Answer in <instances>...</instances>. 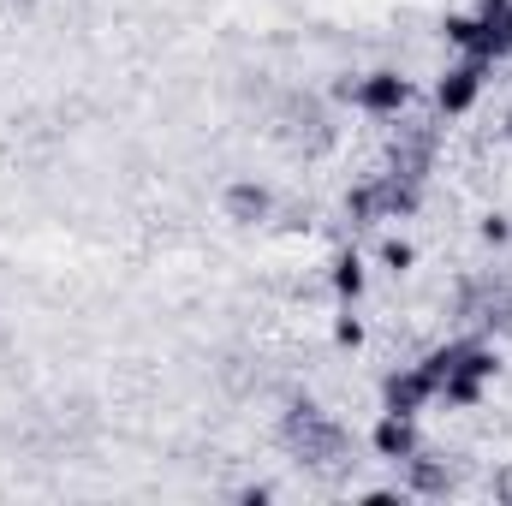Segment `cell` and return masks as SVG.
Returning <instances> with one entry per match:
<instances>
[{"mask_svg": "<svg viewBox=\"0 0 512 506\" xmlns=\"http://www.w3.org/2000/svg\"><path fill=\"white\" fill-rule=\"evenodd\" d=\"M280 435H286V447L298 453V465H316V471L340 465V459H346V447H352V441H346V429H340L322 405H310V399H298V405L286 411V429H280Z\"/></svg>", "mask_w": 512, "mask_h": 506, "instance_id": "cell-1", "label": "cell"}, {"mask_svg": "<svg viewBox=\"0 0 512 506\" xmlns=\"http://www.w3.org/2000/svg\"><path fill=\"white\" fill-rule=\"evenodd\" d=\"M340 96L358 102L364 114H399V108L411 102V84H405L399 72H370V78H358V84H340Z\"/></svg>", "mask_w": 512, "mask_h": 506, "instance_id": "cell-2", "label": "cell"}, {"mask_svg": "<svg viewBox=\"0 0 512 506\" xmlns=\"http://www.w3.org/2000/svg\"><path fill=\"white\" fill-rule=\"evenodd\" d=\"M483 78H489V60H465V66H453V72L441 78V90H435L441 114H465V108L483 96Z\"/></svg>", "mask_w": 512, "mask_h": 506, "instance_id": "cell-3", "label": "cell"}, {"mask_svg": "<svg viewBox=\"0 0 512 506\" xmlns=\"http://www.w3.org/2000/svg\"><path fill=\"white\" fill-rule=\"evenodd\" d=\"M417 447H423V441H417V423H411L405 411H387L382 423H376V453H382V459L405 465V459H411Z\"/></svg>", "mask_w": 512, "mask_h": 506, "instance_id": "cell-4", "label": "cell"}, {"mask_svg": "<svg viewBox=\"0 0 512 506\" xmlns=\"http://www.w3.org/2000/svg\"><path fill=\"white\" fill-rule=\"evenodd\" d=\"M405 477H411V489H417V495H447V489H453V465H447V459H435V453H423V447L405 459Z\"/></svg>", "mask_w": 512, "mask_h": 506, "instance_id": "cell-5", "label": "cell"}, {"mask_svg": "<svg viewBox=\"0 0 512 506\" xmlns=\"http://www.w3.org/2000/svg\"><path fill=\"white\" fill-rule=\"evenodd\" d=\"M423 399H435V393H429V381L417 376V364H411L405 376H387V381H382V405H387V411H405V417H417V405H423Z\"/></svg>", "mask_w": 512, "mask_h": 506, "instance_id": "cell-6", "label": "cell"}, {"mask_svg": "<svg viewBox=\"0 0 512 506\" xmlns=\"http://www.w3.org/2000/svg\"><path fill=\"white\" fill-rule=\"evenodd\" d=\"M227 209H233L239 221H262V215H268V191H262V185H233V191H227Z\"/></svg>", "mask_w": 512, "mask_h": 506, "instance_id": "cell-7", "label": "cell"}, {"mask_svg": "<svg viewBox=\"0 0 512 506\" xmlns=\"http://www.w3.org/2000/svg\"><path fill=\"white\" fill-rule=\"evenodd\" d=\"M334 292H340V298H358V292H364V262H358V256H340V262H334Z\"/></svg>", "mask_w": 512, "mask_h": 506, "instance_id": "cell-8", "label": "cell"}, {"mask_svg": "<svg viewBox=\"0 0 512 506\" xmlns=\"http://www.w3.org/2000/svg\"><path fill=\"white\" fill-rule=\"evenodd\" d=\"M382 262L393 268V274H405V268H411V245H387V251H382Z\"/></svg>", "mask_w": 512, "mask_h": 506, "instance_id": "cell-9", "label": "cell"}, {"mask_svg": "<svg viewBox=\"0 0 512 506\" xmlns=\"http://www.w3.org/2000/svg\"><path fill=\"white\" fill-rule=\"evenodd\" d=\"M507 233H512V227H507V215H489V221H483V239H489V245H501Z\"/></svg>", "mask_w": 512, "mask_h": 506, "instance_id": "cell-10", "label": "cell"}, {"mask_svg": "<svg viewBox=\"0 0 512 506\" xmlns=\"http://www.w3.org/2000/svg\"><path fill=\"white\" fill-rule=\"evenodd\" d=\"M334 334H340V346H358V340H364V328H358V322H352V316H346V322H340V328H334Z\"/></svg>", "mask_w": 512, "mask_h": 506, "instance_id": "cell-11", "label": "cell"}, {"mask_svg": "<svg viewBox=\"0 0 512 506\" xmlns=\"http://www.w3.org/2000/svg\"><path fill=\"white\" fill-rule=\"evenodd\" d=\"M489 495H495V501H512V471H501V477L489 483Z\"/></svg>", "mask_w": 512, "mask_h": 506, "instance_id": "cell-12", "label": "cell"}]
</instances>
